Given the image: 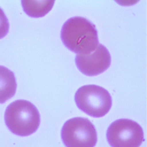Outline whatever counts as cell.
I'll return each instance as SVG.
<instances>
[{
    "instance_id": "cell-3",
    "label": "cell",
    "mask_w": 147,
    "mask_h": 147,
    "mask_svg": "<svg viewBox=\"0 0 147 147\" xmlns=\"http://www.w3.org/2000/svg\"><path fill=\"white\" fill-rule=\"evenodd\" d=\"M75 100L80 110L95 118L105 115L112 106L111 96L108 91L95 84L80 87L75 93Z\"/></svg>"
},
{
    "instance_id": "cell-1",
    "label": "cell",
    "mask_w": 147,
    "mask_h": 147,
    "mask_svg": "<svg viewBox=\"0 0 147 147\" xmlns=\"http://www.w3.org/2000/svg\"><path fill=\"white\" fill-rule=\"evenodd\" d=\"M60 37L64 45L77 55L90 54L99 44L95 25L79 16L71 17L64 22Z\"/></svg>"
},
{
    "instance_id": "cell-5",
    "label": "cell",
    "mask_w": 147,
    "mask_h": 147,
    "mask_svg": "<svg viewBox=\"0 0 147 147\" xmlns=\"http://www.w3.org/2000/svg\"><path fill=\"white\" fill-rule=\"evenodd\" d=\"M106 138L111 147H140L144 141L141 126L129 119L112 122L107 130Z\"/></svg>"
},
{
    "instance_id": "cell-6",
    "label": "cell",
    "mask_w": 147,
    "mask_h": 147,
    "mask_svg": "<svg viewBox=\"0 0 147 147\" xmlns=\"http://www.w3.org/2000/svg\"><path fill=\"white\" fill-rule=\"evenodd\" d=\"M75 63L79 70L86 75H99L110 65L111 56L108 49L99 44L96 49L90 54L77 55Z\"/></svg>"
},
{
    "instance_id": "cell-7",
    "label": "cell",
    "mask_w": 147,
    "mask_h": 147,
    "mask_svg": "<svg viewBox=\"0 0 147 147\" xmlns=\"http://www.w3.org/2000/svg\"><path fill=\"white\" fill-rule=\"evenodd\" d=\"M17 83L13 72L0 65V103L11 98L16 92Z\"/></svg>"
},
{
    "instance_id": "cell-2",
    "label": "cell",
    "mask_w": 147,
    "mask_h": 147,
    "mask_svg": "<svg viewBox=\"0 0 147 147\" xmlns=\"http://www.w3.org/2000/svg\"><path fill=\"white\" fill-rule=\"evenodd\" d=\"M6 126L13 134L28 136L38 129L40 123V115L37 107L29 101L19 99L9 105L5 116Z\"/></svg>"
},
{
    "instance_id": "cell-4",
    "label": "cell",
    "mask_w": 147,
    "mask_h": 147,
    "mask_svg": "<svg viewBox=\"0 0 147 147\" xmlns=\"http://www.w3.org/2000/svg\"><path fill=\"white\" fill-rule=\"evenodd\" d=\"M61 137L66 147H94L97 133L93 123L86 118L75 117L62 127Z\"/></svg>"
},
{
    "instance_id": "cell-8",
    "label": "cell",
    "mask_w": 147,
    "mask_h": 147,
    "mask_svg": "<svg viewBox=\"0 0 147 147\" xmlns=\"http://www.w3.org/2000/svg\"><path fill=\"white\" fill-rule=\"evenodd\" d=\"M55 1H22L24 11L29 16L34 18L45 16L53 7Z\"/></svg>"
},
{
    "instance_id": "cell-9",
    "label": "cell",
    "mask_w": 147,
    "mask_h": 147,
    "mask_svg": "<svg viewBox=\"0 0 147 147\" xmlns=\"http://www.w3.org/2000/svg\"><path fill=\"white\" fill-rule=\"evenodd\" d=\"M9 23L3 10L0 7V39L3 38L9 32Z\"/></svg>"
}]
</instances>
